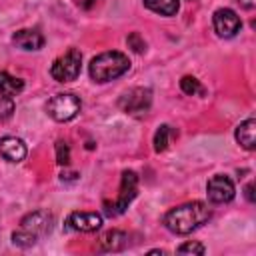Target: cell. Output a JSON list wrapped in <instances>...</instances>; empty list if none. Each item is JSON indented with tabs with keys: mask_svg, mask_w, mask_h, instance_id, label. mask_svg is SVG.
<instances>
[{
	"mask_svg": "<svg viewBox=\"0 0 256 256\" xmlns=\"http://www.w3.org/2000/svg\"><path fill=\"white\" fill-rule=\"evenodd\" d=\"M210 218V208L204 202H188L172 208L164 216V226L174 234H190Z\"/></svg>",
	"mask_w": 256,
	"mask_h": 256,
	"instance_id": "6da1fadb",
	"label": "cell"
},
{
	"mask_svg": "<svg viewBox=\"0 0 256 256\" xmlns=\"http://www.w3.org/2000/svg\"><path fill=\"white\" fill-rule=\"evenodd\" d=\"M52 224H54V218L46 210L30 212L20 220V228L12 234V242L20 248L34 246L38 242V238L46 236L52 230Z\"/></svg>",
	"mask_w": 256,
	"mask_h": 256,
	"instance_id": "7a4b0ae2",
	"label": "cell"
},
{
	"mask_svg": "<svg viewBox=\"0 0 256 256\" xmlns=\"http://www.w3.org/2000/svg\"><path fill=\"white\" fill-rule=\"evenodd\" d=\"M128 68H130L128 56L122 52L110 50V52H102V54L94 56L88 66V72L94 82H110V80L126 74Z\"/></svg>",
	"mask_w": 256,
	"mask_h": 256,
	"instance_id": "3957f363",
	"label": "cell"
},
{
	"mask_svg": "<svg viewBox=\"0 0 256 256\" xmlns=\"http://www.w3.org/2000/svg\"><path fill=\"white\" fill-rule=\"evenodd\" d=\"M138 194V176L132 170L122 172V180H120V192L116 196V200L112 202H104V212L106 216H120L122 212H126V208L130 206V202L136 198Z\"/></svg>",
	"mask_w": 256,
	"mask_h": 256,
	"instance_id": "277c9868",
	"label": "cell"
},
{
	"mask_svg": "<svg viewBox=\"0 0 256 256\" xmlns=\"http://www.w3.org/2000/svg\"><path fill=\"white\" fill-rule=\"evenodd\" d=\"M80 108H82L80 98L76 94H70V92L56 94V96H52L46 102V112L56 122H68V120H72L80 112Z\"/></svg>",
	"mask_w": 256,
	"mask_h": 256,
	"instance_id": "5b68a950",
	"label": "cell"
},
{
	"mask_svg": "<svg viewBox=\"0 0 256 256\" xmlns=\"http://www.w3.org/2000/svg\"><path fill=\"white\" fill-rule=\"evenodd\" d=\"M80 68H82V54L76 48H70L64 56L56 58L50 66V76L56 82H72L80 76Z\"/></svg>",
	"mask_w": 256,
	"mask_h": 256,
	"instance_id": "8992f818",
	"label": "cell"
},
{
	"mask_svg": "<svg viewBox=\"0 0 256 256\" xmlns=\"http://www.w3.org/2000/svg\"><path fill=\"white\" fill-rule=\"evenodd\" d=\"M120 108L126 112V114H132V116H142L148 112L150 104H152V92L148 88H132L128 92L122 94L120 98Z\"/></svg>",
	"mask_w": 256,
	"mask_h": 256,
	"instance_id": "52a82bcc",
	"label": "cell"
},
{
	"mask_svg": "<svg viewBox=\"0 0 256 256\" xmlns=\"http://www.w3.org/2000/svg\"><path fill=\"white\" fill-rule=\"evenodd\" d=\"M212 26L220 38H232L240 30V16L230 8H218L212 16Z\"/></svg>",
	"mask_w": 256,
	"mask_h": 256,
	"instance_id": "ba28073f",
	"label": "cell"
},
{
	"mask_svg": "<svg viewBox=\"0 0 256 256\" xmlns=\"http://www.w3.org/2000/svg\"><path fill=\"white\" fill-rule=\"evenodd\" d=\"M206 194H208V200L214 202V204H224V202H230L236 194L234 190V182L228 178V176H212L206 184Z\"/></svg>",
	"mask_w": 256,
	"mask_h": 256,
	"instance_id": "9c48e42d",
	"label": "cell"
},
{
	"mask_svg": "<svg viewBox=\"0 0 256 256\" xmlns=\"http://www.w3.org/2000/svg\"><path fill=\"white\" fill-rule=\"evenodd\" d=\"M102 226V216L98 212H72L66 220V228L76 232H94Z\"/></svg>",
	"mask_w": 256,
	"mask_h": 256,
	"instance_id": "30bf717a",
	"label": "cell"
},
{
	"mask_svg": "<svg viewBox=\"0 0 256 256\" xmlns=\"http://www.w3.org/2000/svg\"><path fill=\"white\" fill-rule=\"evenodd\" d=\"M28 150L24 140L16 138V136H4L0 138V156L8 162H22L26 158Z\"/></svg>",
	"mask_w": 256,
	"mask_h": 256,
	"instance_id": "8fae6325",
	"label": "cell"
},
{
	"mask_svg": "<svg viewBox=\"0 0 256 256\" xmlns=\"http://www.w3.org/2000/svg\"><path fill=\"white\" fill-rule=\"evenodd\" d=\"M12 42L22 50H40L44 46V36L38 30L22 28L12 36Z\"/></svg>",
	"mask_w": 256,
	"mask_h": 256,
	"instance_id": "7c38bea8",
	"label": "cell"
},
{
	"mask_svg": "<svg viewBox=\"0 0 256 256\" xmlns=\"http://www.w3.org/2000/svg\"><path fill=\"white\" fill-rule=\"evenodd\" d=\"M236 142L246 150H254L256 148V120L254 118H248V120L238 124Z\"/></svg>",
	"mask_w": 256,
	"mask_h": 256,
	"instance_id": "4fadbf2b",
	"label": "cell"
},
{
	"mask_svg": "<svg viewBox=\"0 0 256 256\" xmlns=\"http://www.w3.org/2000/svg\"><path fill=\"white\" fill-rule=\"evenodd\" d=\"M128 246V234L122 230H110L100 238V248L106 252H120Z\"/></svg>",
	"mask_w": 256,
	"mask_h": 256,
	"instance_id": "5bb4252c",
	"label": "cell"
},
{
	"mask_svg": "<svg viewBox=\"0 0 256 256\" xmlns=\"http://www.w3.org/2000/svg\"><path fill=\"white\" fill-rule=\"evenodd\" d=\"M24 90V82L8 72H0V94L2 96H8V98H14L16 94H20Z\"/></svg>",
	"mask_w": 256,
	"mask_h": 256,
	"instance_id": "9a60e30c",
	"label": "cell"
},
{
	"mask_svg": "<svg viewBox=\"0 0 256 256\" xmlns=\"http://www.w3.org/2000/svg\"><path fill=\"white\" fill-rule=\"evenodd\" d=\"M144 6L160 16H174L180 8L178 0H144Z\"/></svg>",
	"mask_w": 256,
	"mask_h": 256,
	"instance_id": "2e32d148",
	"label": "cell"
},
{
	"mask_svg": "<svg viewBox=\"0 0 256 256\" xmlns=\"http://www.w3.org/2000/svg\"><path fill=\"white\" fill-rule=\"evenodd\" d=\"M170 136H172V128H170L168 124L158 126V130H156V134H154V150H156V152H164V150L168 148Z\"/></svg>",
	"mask_w": 256,
	"mask_h": 256,
	"instance_id": "e0dca14e",
	"label": "cell"
},
{
	"mask_svg": "<svg viewBox=\"0 0 256 256\" xmlns=\"http://www.w3.org/2000/svg\"><path fill=\"white\" fill-rule=\"evenodd\" d=\"M180 88H182V92H184V94H188V96L204 94L202 84H200V82H198L194 76H184V78L180 80Z\"/></svg>",
	"mask_w": 256,
	"mask_h": 256,
	"instance_id": "ac0fdd59",
	"label": "cell"
},
{
	"mask_svg": "<svg viewBox=\"0 0 256 256\" xmlns=\"http://www.w3.org/2000/svg\"><path fill=\"white\" fill-rule=\"evenodd\" d=\"M56 162L62 164V166L70 164V148H68V144L64 140L56 142Z\"/></svg>",
	"mask_w": 256,
	"mask_h": 256,
	"instance_id": "d6986e66",
	"label": "cell"
},
{
	"mask_svg": "<svg viewBox=\"0 0 256 256\" xmlns=\"http://www.w3.org/2000/svg\"><path fill=\"white\" fill-rule=\"evenodd\" d=\"M176 252H178V254H204L206 248H204L200 242H184L182 246H178Z\"/></svg>",
	"mask_w": 256,
	"mask_h": 256,
	"instance_id": "ffe728a7",
	"label": "cell"
},
{
	"mask_svg": "<svg viewBox=\"0 0 256 256\" xmlns=\"http://www.w3.org/2000/svg\"><path fill=\"white\" fill-rule=\"evenodd\" d=\"M128 46H130L134 52H138V54H142V52L146 50V42L142 40V36H140L138 32H132V34L128 36Z\"/></svg>",
	"mask_w": 256,
	"mask_h": 256,
	"instance_id": "44dd1931",
	"label": "cell"
},
{
	"mask_svg": "<svg viewBox=\"0 0 256 256\" xmlns=\"http://www.w3.org/2000/svg\"><path fill=\"white\" fill-rule=\"evenodd\" d=\"M12 112H14V100L8 98V96H2V94H0V120L8 118Z\"/></svg>",
	"mask_w": 256,
	"mask_h": 256,
	"instance_id": "7402d4cb",
	"label": "cell"
},
{
	"mask_svg": "<svg viewBox=\"0 0 256 256\" xmlns=\"http://www.w3.org/2000/svg\"><path fill=\"white\" fill-rule=\"evenodd\" d=\"M238 2H240V6L246 8V10H252V8L256 6V0H238Z\"/></svg>",
	"mask_w": 256,
	"mask_h": 256,
	"instance_id": "603a6c76",
	"label": "cell"
},
{
	"mask_svg": "<svg viewBox=\"0 0 256 256\" xmlns=\"http://www.w3.org/2000/svg\"><path fill=\"white\" fill-rule=\"evenodd\" d=\"M246 198H248L250 202H254V184H248V186H246Z\"/></svg>",
	"mask_w": 256,
	"mask_h": 256,
	"instance_id": "cb8c5ba5",
	"label": "cell"
}]
</instances>
